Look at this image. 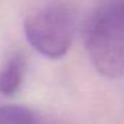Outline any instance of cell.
I'll return each mask as SVG.
<instances>
[{"label":"cell","mask_w":124,"mask_h":124,"mask_svg":"<svg viewBox=\"0 0 124 124\" xmlns=\"http://www.w3.org/2000/svg\"><path fill=\"white\" fill-rule=\"evenodd\" d=\"M84 43L100 75L124 78V0H107L88 17Z\"/></svg>","instance_id":"6da1fadb"},{"label":"cell","mask_w":124,"mask_h":124,"mask_svg":"<svg viewBox=\"0 0 124 124\" xmlns=\"http://www.w3.org/2000/svg\"><path fill=\"white\" fill-rule=\"evenodd\" d=\"M75 19L65 6H49L33 11L24 22V33L30 44L49 59H59L70 49Z\"/></svg>","instance_id":"7a4b0ae2"},{"label":"cell","mask_w":124,"mask_h":124,"mask_svg":"<svg viewBox=\"0 0 124 124\" xmlns=\"http://www.w3.org/2000/svg\"><path fill=\"white\" fill-rule=\"evenodd\" d=\"M27 70V62L23 54L16 52L7 59L0 71V93L12 96L17 92L23 83Z\"/></svg>","instance_id":"3957f363"},{"label":"cell","mask_w":124,"mask_h":124,"mask_svg":"<svg viewBox=\"0 0 124 124\" xmlns=\"http://www.w3.org/2000/svg\"><path fill=\"white\" fill-rule=\"evenodd\" d=\"M38 121L35 112L22 105H1L0 124H32Z\"/></svg>","instance_id":"277c9868"}]
</instances>
